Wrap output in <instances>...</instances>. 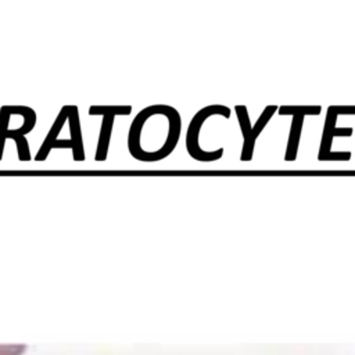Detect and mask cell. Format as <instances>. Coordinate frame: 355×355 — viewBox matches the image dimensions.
<instances>
[{"mask_svg":"<svg viewBox=\"0 0 355 355\" xmlns=\"http://www.w3.org/2000/svg\"><path fill=\"white\" fill-rule=\"evenodd\" d=\"M340 114L355 115V105H329L318 155L319 161H348L351 158L349 151L331 153V141L336 136L348 137L352 135V128H336V119Z\"/></svg>","mask_w":355,"mask_h":355,"instance_id":"3","label":"cell"},{"mask_svg":"<svg viewBox=\"0 0 355 355\" xmlns=\"http://www.w3.org/2000/svg\"><path fill=\"white\" fill-rule=\"evenodd\" d=\"M280 115H293V123L290 129L288 143L284 159L286 161H294L297 158V150L298 143L301 137L302 130V122L305 115H319L320 107L319 105H282L277 111Z\"/></svg>","mask_w":355,"mask_h":355,"instance_id":"5","label":"cell"},{"mask_svg":"<svg viewBox=\"0 0 355 355\" xmlns=\"http://www.w3.org/2000/svg\"><path fill=\"white\" fill-rule=\"evenodd\" d=\"M212 115H222L225 118L230 116V110L225 105L214 104V105H207L201 108L200 111L196 112V115L191 118L187 133H186V150L189 155L197 161L201 162H212L219 159L223 155V147L215 150V151H205L200 147V130L207 121V118Z\"/></svg>","mask_w":355,"mask_h":355,"instance_id":"2","label":"cell"},{"mask_svg":"<svg viewBox=\"0 0 355 355\" xmlns=\"http://www.w3.org/2000/svg\"><path fill=\"white\" fill-rule=\"evenodd\" d=\"M26 345H0V355H22Z\"/></svg>","mask_w":355,"mask_h":355,"instance_id":"9","label":"cell"},{"mask_svg":"<svg viewBox=\"0 0 355 355\" xmlns=\"http://www.w3.org/2000/svg\"><path fill=\"white\" fill-rule=\"evenodd\" d=\"M68 123H69V133L72 141V159L75 162L85 161V148H83V139H82V128L79 121V111L76 105H68Z\"/></svg>","mask_w":355,"mask_h":355,"instance_id":"7","label":"cell"},{"mask_svg":"<svg viewBox=\"0 0 355 355\" xmlns=\"http://www.w3.org/2000/svg\"><path fill=\"white\" fill-rule=\"evenodd\" d=\"M68 121V105H64L57 118L54 119L47 136L44 137L42 146L39 147L36 155H35V159L36 161H44L47 159L50 151L53 148H71L72 150V141L71 140H58V133L61 132L64 123Z\"/></svg>","mask_w":355,"mask_h":355,"instance_id":"6","label":"cell"},{"mask_svg":"<svg viewBox=\"0 0 355 355\" xmlns=\"http://www.w3.org/2000/svg\"><path fill=\"white\" fill-rule=\"evenodd\" d=\"M132 112V105H90L89 115H101V126L100 135L97 140V148L94 154V159L97 162H103L107 159L111 133L114 128V119L118 115H129Z\"/></svg>","mask_w":355,"mask_h":355,"instance_id":"4","label":"cell"},{"mask_svg":"<svg viewBox=\"0 0 355 355\" xmlns=\"http://www.w3.org/2000/svg\"><path fill=\"white\" fill-rule=\"evenodd\" d=\"M277 110L276 105H268L262 114L259 115L258 121L255 122V125L251 128V130L248 132V135L244 139V143H243V150H241V157L240 159L241 161H250L252 158V151H254V144H255V140L257 137L259 136L261 130L266 126L268 121L270 119V116L275 114V111Z\"/></svg>","mask_w":355,"mask_h":355,"instance_id":"8","label":"cell"},{"mask_svg":"<svg viewBox=\"0 0 355 355\" xmlns=\"http://www.w3.org/2000/svg\"><path fill=\"white\" fill-rule=\"evenodd\" d=\"M180 130L182 118L175 107L148 105L132 121L128 132V150L137 161H161L176 148Z\"/></svg>","mask_w":355,"mask_h":355,"instance_id":"1","label":"cell"}]
</instances>
